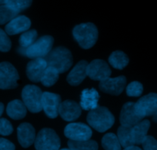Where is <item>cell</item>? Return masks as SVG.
<instances>
[{"instance_id": "obj_20", "label": "cell", "mask_w": 157, "mask_h": 150, "mask_svg": "<svg viewBox=\"0 0 157 150\" xmlns=\"http://www.w3.org/2000/svg\"><path fill=\"white\" fill-rule=\"evenodd\" d=\"M26 110L25 104L19 99L13 100L8 104L6 113L8 116L15 120L22 119L26 116Z\"/></svg>"}, {"instance_id": "obj_32", "label": "cell", "mask_w": 157, "mask_h": 150, "mask_svg": "<svg viewBox=\"0 0 157 150\" xmlns=\"http://www.w3.org/2000/svg\"><path fill=\"white\" fill-rule=\"evenodd\" d=\"M13 132L12 124L6 119H0V135L2 136H10Z\"/></svg>"}, {"instance_id": "obj_10", "label": "cell", "mask_w": 157, "mask_h": 150, "mask_svg": "<svg viewBox=\"0 0 157 150\" xmlns=\"http://www.w3.org/2000/svg\"><path fill=\"white\" fill-rule=\"evenodd\" d=\"M86 72L87 75L90 79L101 82L109 78L111 75V69L105 61L95 60L88 64Z\"/></svg>"}, {"instance_id": "obj_28", "label": "cell", "mask_w": 157, "mask_h": 150, "mask_svg": "<svg viewBox=\"0 0 157 150\" xmlns=\"http://www.w3.org/2000/svg\"><path fill=\"white\" fill-rule=\"evenodd\" d=\"M36 38H37V32L36 30H29L25 32L19 38V44H20L19 48L23 49L28 48L36 42Z\"/></svg>"}, {"instance_id": "obj_38", "label": "cell", "mask_w": 157, "mask_h": 150, "mask_svg": "<svg viewBox=\"0 0 157 150\" xmlns=\"http://www.w3.org/2000/svg\"><path fill=\"white\" fill-rule=\"evenodd\" d=\"M5 2L6 1H0V6L4 5V4H5Z\"/></svg>"}, {"instance_id": "obj_39", "label": "cell", "mask_w": 157, "mask_h": 150, "mask_svg": "<svg viewBox=\"0 0 157 150\" xmlns=\"http://www.w3.org/2000/svg\"><path fill=\"white\" fill-rule=\"evenodd\" d=\"M60 150H71L69 148H63V149H60Z\"/></svg>"}, {"instance_id": "obj_16", "label": "cell", "mask_w": 157, "mask_h": 150, "mask_svg": "<svg viewBox=\"0 0 157 150\" xmlns=\"http://www.w3.org/2000/svg\"><path fill=\"white\" fill-rule=\"evenodd\" d=\"M18 140L23 148H28L36 140V133L29 123H22L17 129Z\"/></svg>"}, {"instance_id": "obj_17", "label": "cell", "mask_w": 157, "mask_h": 150, "mask_svg": "<svg viewBox=\"0 0 157 150\" xmlns=\"http://www.w3.org/2000/svg\"><path fill=\"white\" fill-rule=\"evenodd\" d=\"M31 25V21L25 16H16L6 25V33L10 36L26 31Z\"/></svg>"}, {"instance_id": "obj_19", "label": "cell", "mask_w": 157, "mask_h": 150, "mask_svg": "<svg viewBox=\"0 0 157 150\" xmlns=\"http://www.w3.org/2000/svg\"><path fill=\"white\" fill-rule=\"evenodd\" d=\"M99 95L95 89H84L81 94L80 107L85 110H93L97 108Z\"/></svg>"}, {"instance_id": "obj_4", "label": "cell", "mask_w": 157, "mask_h": 150, "mask_svg": "<svg viewBox=\"0 0 157 150\" xmlns=\"http://www.w3.org/2000/svg\"><path fill=\"white\" fill-rule=\"evenodd\" d=\"M54 39L50 36H45L38 39L28 48H19L22 55L30 59H44L52 51Z\"/></svg>"}, {"instance_id": "obj_7", "label": "cell", "mask_w": 157, "mask_h": 150, "mask_svg": "<svg viewBox=\"0 0 157 150\" xmlns=\"http://www.w3.org/2000/svg\"><path fill=\"white\" fill-rule=\"evenodd\" d=\"M19 79L17 70L11 63L7 62L0 63V89H15L18 86Z\"/></svg>"}, {"instance_id": "obj_25", "label": "cell", "mask_w": 157, "mask_h": 150, "mask_svg": "<svg viewBox=\"0 0 157 150\" xmlns=\"http://www.w3.org/2000/svg\"><path fill=\"white\" fill-rule=\"evenodd\" d=\"M102 145L105 150H121V144L113 133H107L102 137Z\"/></svg>"}, {"instance_id": "obj_31", "label": "cell", "mask_w": 157, "mask_h": 150, "mask_svg": "<svg viewBox=\"0 0 157 150\" xmlns=\"http://www.w3.org/2000/svg\"><path fill=\"white\" fill-rule=\"evenodd\" d=\"M11 46V41L7 36L6 33L2 29H0V51L3 52H9Z\"/></svg>"}, {"instance_id": "obj_36", "label": "cell", "mask_w": 157, "mask_h": 150, "mask_svg": "<svg viewBox=\"0 0 157 150\" xmlns=\"http://www.w3.org/2000/svg\"><path fill=\"white\" fill-rule=\"evenodd\" d=\"M4 111V105L2 103V102H0V116H2V114L3 113Z\"/></svg>"}, {"instance_id": "obj_18", "label": "cell", "mask_w": 157, "mask_h": 150, "mask_svg": "<svg viewBox=\"0 0 157 150\" xmlns=\"http://www.w3.org/2000/svg\"><path fill=\"white\" fill-rule=\"evenodd\" d=\"M88 63L85 60L80 61L72 69L67 76V82L72 86H78L86 79L87 75Z\"/></svg>"}, {"instance_id": "obj_2", "label": "cell", "mask_w": 157, "mask_h": 150, "mask_svg": "<svg viewBox=\"0 0 157 150\" xmlns=\"http://www.w3.org/2000/svg\"><path fill=\"white\" fill-rule=\"evenodd\" d=\"M114 116L105 107L98 106L91 110L87 116V122L91 127L99 133H103L114 124Z\"/></svg>"}, {"instance_id": "obj_23", "label": "cell", "mask_w": 157, "mask_h": 150, "mask_svg": "<svg viewBox=\"0 0 157 150\" xmlns=\"http://www.w3.org/2000/svg\"><path fill=\"white\" fill-rule=\"evenodd\" d=\"M118 139L120 141L121 146L124 148L132 146L134 145L132 135V127L121 126L118 129Z\"/></svg>"}, {"instance_id": "obj_22", "label": "cell", "mask_w": 157, "mask_h": 150, "mask_svg": "<svg viewBox=\"0 0 157 150\" xmlns=\"http://www.w3.org/2000/svg\"><path fill=\"white\" fill-rule=\"evenodd\" d=\"M109 62L113 67L117 69H123L129 63V58L123 52L116 51L111 54L109 58Z\"/></svg>"}, {"instance_id": "obj_12", "label": "cell", "mask_w": 157, "mask_h": 150, "mask_svg": "<svg viewBox=\"0 0 157 150\" xmlns=\"http://www.w3.org/2000/svg\"><path fill=\"white\" fill-rule=\"evenodd\" d=\"M126 79L125 76L116 78H108L102 80L99 83V89L105 93L114 95H119L123 92L126 87Z\"/></svg>"}, {"instance_id": "obj_35", "label": "cell", "mask_w": 157, "mask_h": 150, "mask_svg": "<svg viewBox=\"0 0 157 150\" xmlns=\"http://www.w3.org/2000/svg\"><path fill=\"white\" fill-rule=\"evenodd\" d=\"M124 150H142L141 148H139V147L135 146V145H132V146L127 147V148H125Z\"/></svg>"}, {"instance_id": "obj_6", "label": "cell", "mask_w": 157, "mask_h": 150, "mask_svg": "<svg viewBox=\"0 0 157 150\" xmlns=\"http://www.w3.org/2000/svg\"><path fill=\"white\" fill-rule=\"evenodd\" d=\"M60 139L51 129H43L38 133L35 140L36 150H59Z\"/></svg>"}, {"instance_id": "obj_13", "label": "cell", "mask_w": 157, "mask_h": 150, "mask_svg": "<svg viewBox=\"0 0 157 150\" xmlns=\"http://www.w3.org/2000/svg\"><path fill=\"white\" fill-rule=\"evenodd\" d=\"M143 119L137 114L134 102H126L123 106L120 113L121 125L126 127H133Z\"/></svg>"}, {"instance_id": "obj_5", "label": "cell", "mask_w": 157, "mask_h": 150, "mask_svg": "<svg viewBox=\"0 0 157 150\" xmlns=\"http://www.w3.org/2000/svg\"><path fill=\"white\" fill-rule=\"evenodd\" d=\"M43 92L38 86L28 85L23 88L22 98L25 107L33 113H39L43 110L42 107Z\"/></svg>"}, {"instance_id": "obj_27", "label": "cell", "mask_w": 157, "mask_h": 150, "mask_svg": "<svg viewBox=\"0 0 157 150\" xmlns=\"http://www.w3.org/2000/svg\"><path fill=\"white\" fill-rule=\"evenodd\" d=\"M19 13L12 10L6 5L0 6V25L10 22L13 19L18 16Z\"/></svg>"}, {"instance_id": "obj_1", "label": "cell", "mask_w": 157, "mask_h": 150, "mask_svg": "<svg viewBox=\"0 0 157 150\" xmlns=\"http://www.w3.org/2000/svg\"><path fill=\"white\" fill-rule=\"evenodd\" d=\"M48 66L56 69L60 73L66 72L72 65V56L70 51L64 47L54 48L45 57Z\"/></svg>"}, {"instance_id": "obj_37", "label": "cell", "mask_w": 157, "mask_h": 150, "mask_svg": "<svg viewBox=\"0 0 157 150\" xmlns=\"http://www.w3.org/2000/svg\"><path fill=\"white\" fill-rule=\"evenodd\" d=\"M153 120L155 121V122H157V114H155V116H153Z\"/></svg>"}, {"instance_id": "obj_9", "label": "cell", "mask_w": 157, "mask_h": 150, "mask_svg": "<svg viewBox=\"0 0 157 150\" xmlns=\"http://www.w3.org/2000/svg\"><path fill=\"white\" fill-rule=\"evenodd\" d=\"M65 136L72 141L90 140L92 130L88 125L83 123H70L67 125L64 130Z\"/></svg>"}, {"instance_id": "obj_15", "label": "cell", "mask_w": 157, "mask_h": 150, "mask_svg": "<svg viewBox=\"0 0 157 150\" xmlns=\"http://www.w3.org/2000/svg\"><path fill=\"white\" fill-rule=\"evenodd\" d=\"M59 113L66 121L76 120L81 115V107L74 101L66 100L60 105Z\"/></svg>"}, {"instance_id": "obj_21", "label": "cell", "mask_w": 157, "mask_h": 150, "mask_svg": "<svg viewBox=\"0 0 157 150\" xmlns=\"http://www.w3.org/2000/svg\"><path fill=\"white\" fill-rule=\"evenodd\" d=\"M150 123L149 120H143L132 127V135L134 145L142 144L147 136Z\"/></svg>"}, {"instance_id": "obj_11", "label": "cell", "mask_w": 157, "mask_h": 150, "mask_svg": "<svg viewBox=\"0 0 157 150\" xmlns=\"http://www.w3.org/2000/svg\"><path fill=\"white\" fill-rule=\"evenodd\" d=\"M61 103V98L57 94L48 92L43 93L42 107L48 117L55 119L58 116Z\"/></svg>"}, {"instance_id": "obj_14", "label": "cell", "mask_w": 157, "mask_h": 150, "mask_svg": "<svg viewBox=\"0 0 157 150\" xmlns=\"http://www.w3.org/2000/svg\"><path fill=\"white\" fill-rule=\"evenodd\" d=\"M47 67L48 65L45 59H36L32 60L27 65V76L34 83L40 82L42 76Z\"/></svg>"}, {"instance_id": "obj_33", "label": "cell", "mask_w": 157, "mask_h": 150, "mask_svg": "<svg viewBox=\"0 0 157 150\" xmlns=\"http://www.w3.org/2000/svg\"><path fill=\"white\" fill-rule=\"evenodd\" d=\"M142 145L144 150H157V141L152 136H146Z\"/></svg>"}, {"instance_id": "obj_24", "label": "cell", "mask_w": 157, "mask_h": 150, "mask_svg": "<svg viewBox=\"0 0 157 150\" xmlns=\"http://www.w3.org/2000/svg\"><path fill=\"white\" fill-rule=\"evenodd\" d=\"M68 146L71 150H98L97 142L93 140H69L68 142Z\"/></svg>"}, {"instance_id": "obj_3", "label": "cell", "mask_w": 157, "mask_h": 150, "mask_svg": "<svg viewBox=\"0 0 157 150\" xmlns=\"http://www.w3.org/2000/svg\"><path fill=\"white\" fill-rule=\"evenodd\" d=\"M74 38L82 48L88 49L96 44L98 39V30L96 25L90 22L76 25L72 31Z\"/></svg>"}, {"instance_id": "obj_34", "label": "cell", "mask_w": 157, "mask_h": 150, "mask_svg": "<svg viewBox=\"0 0 157 150\" xmlns=\"http://www.w3.org/2000/svg\"><path fill=\"white\" fill-rule=\"evenodd\" d=\"M15 145L8 139L0 138V150H15Z\"/></svg>"}, {"instance_id": "obj_26", "label": "cell", "mask_w": 157, "mask_h": 150, "mask_svg": "<svg viewBox=\"0 0 157 150\" xmlns=\"http://www.w3.org/2000/svg\"><path fill=\"white\" fill-rule=\"evenodd\" d=\"M59 72L56 69L48 66L45 70L40 82L46 87H50L57 82L59 79Z\"/></svg>"}, {"instance_id": "obj_8", "label": "cell", "mask_w": 157, "mask_h": 150, "mask_svg": "<svg viewBox=\"0 0 157 150\" xmlns=\"http://www.w3.org/2000/svg\"><path fill=\"white\" fill-rule=\"evenodd\" d=\"M137 114L143 119L157 114V94L149 93L142 97L135 103Z\"/></svg>"}, {"instance_id": "obj_29", "label": "cell", "mask_w": 157, "mask_h": 150, "mask_svg": "<svg viewBox=\"0 0 157 150\" xmlns=\"http://www.w3.org/2000/svg\"><path fill=\"white\" fill-rule=\"evenodd\" d=\"M32 4V1H6L5 5L8 6L12 10H15L17 13H20L22 10L29 7Z\"/></svg>"}, {"instance_id": "obj_30", "label": "cell", "mask_w": 157, "mask_h": 150, "mask_svg": "<svg viewBox=\"0 0 157 150\" xmlns=\"http://www.w3.org/2000/svg\"><path fill=\"white\" fill-rule=\"evenodd\" d=\"M143 85L139 82H132L128 85L126 88V94L129 96L137 97L143 93Z\"/></svg>"}]
</instances>
